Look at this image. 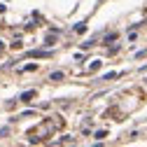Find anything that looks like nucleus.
Here are the masks:
<instances>
[{"mask_svg":"<svg viewBox=\"0 0 147 147\" xmlns=\"http://www.w3.org/2000/svg\"><path fill=\"white\" fill-rule=\"evenodd\" d=\"M3 47H5V42H0V51H3Z\"/></svg>","mask_w":147,"mask_h":147,"instance_id":"obj_1","label":"nucleus"}]
</instances>
